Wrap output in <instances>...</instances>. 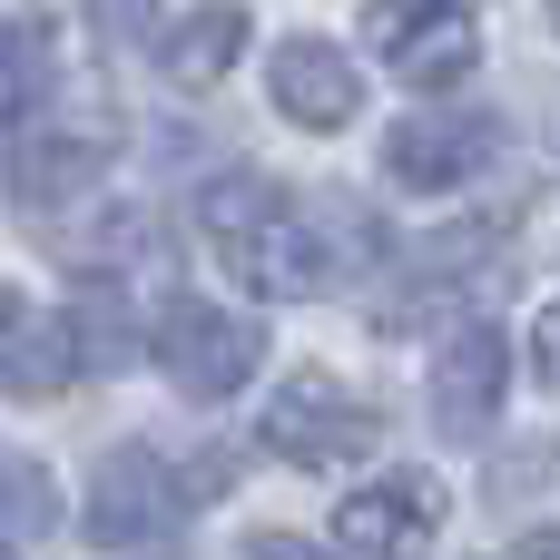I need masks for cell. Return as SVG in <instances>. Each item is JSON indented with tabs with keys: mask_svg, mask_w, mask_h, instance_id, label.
I'll return each mask as SVG.
<instances>
[{
	"mask_svg": "<svg viewBox=\"0 0 560 560\" xmlns=\"http://www.w3.org/2000/svg\"><path fill=\"white\" fill-rule=\"evenodd\" d=\"M502 384H512V345H502L492 325H463V335L433 354V384H423L433 433H443V443H482L492 413H502Z\"/></svg>",
	"mask_w": 560,
	"mask_h": 560,
	"instance_id": "cell-9",
	"label": "cell"
},
{
	"mask_svg": "<svg viewBox=\"0 0 560 560\" xmlns=\"http://www.w3.org/2000/svg\"><path fill=\"white\" fill-rule=\"evenodd\" d=\"M69 345H79V364H138V325H128V305L108 295V285H89L79 295V315H69Z\"/></svg>",
	"mask_w": 560,
	"mask_h": 560,
	"instance_id": "cell-14",
	"label": "cell"
},
{
	"mask_svg": "<svg viewBox=\"0 0 560 560\" xmlns=\"http://www.w3.org/2000/svg\"><path fill=\"white\" fill-rule=\"evenodd\" d=\"M0 532L30 541V532H59V482L39 453H0Z\"/></svg>",
	"mask_w": 560,
	"mask_h": 560,
	"instance_id": "cell-13",
	"label": "cell"
},
{
	"mask_svg": "<svg viewBox=\"0 0 560 560\" xmlns=\"http://www.w3.org/2000/svg\"><path fill=\"white\" fill-rule=\"evenodd\" d=\"M148 354H158V374H167L187 404H226V394H246V384H256V364H266V335H256L246 315L207 305V295H167V305H158V335H148Z\"/></svg>",
	"mask_w": 560,
	"mask_h": 560,
	"instance_id": "cell-2",
	"label": "cell"
},
{
	"mask_svg": "<svg viewBox=\"0 0 560 560\" xmlns=\"http://www.w3.org/2000/svg\"><path fill=\"white\" fill-rule=\"evenodd\" d=\"M532 374H541V384L560 394V295L541 305V325H532Z\"/></svg>",
	"mask_w": 560,
	"mask_h": 560,
	"instance_id": "cell-16",
	"label": "cell"
},
{
	"mask_svg": "<svg viewBox=\"0 0 560 560\" xmlns=\"http://www.w3.org/2000/svg\"><path fill=\"white\" fill-rule=\"evenodd\" d=\"M89 30L108 49H138V39H158V0H89Z\"/></svg>",
	"mask_w": 560,
	"mask_h": 560,
	"instance_id": "cell-15",
	"label": "cell"
},
{
	"mask_svg": "<svg viewBox=\"0 0 560 560\" xmlns=\"http://www.w3.org/2000/svg\"><path fill=\"white\" fill-rule=\"evenodd\" d=\"M177 512H187V492H177V472H167L148 443L98 453V472H89V541H108V551H148V541L177 532Z\"/></svg>",
	"mask_w": 560,
	"mask_h": 560,
	"instance_id": "cell-5",
	"label": "cell"
},
{
	"mask_svg": "<svg viewBox=\"0 0 560 560\" xmlns=\"http://www.w3.org/2000/svg\"><path fill=\"white\" fill-rule=\"evenodd\" d=\"M246 560H325V551H315V541H295V532H276V541H256Z\"/></svg>",
	"mask_w": 560,
	"mask_h": 560,
	"instance_id": "cell-18",
	"label": "cell"
},
{
	"mask_svg": "<svg viewBox=\"0 0 560 560\" xmlns=\"http://www.w3.org/2000/svg\"><path fill=\"white\" fill-rule=\"evenodd\" d=\"M256 443H266L276 463H295V472H335V463L374 453V404H364L354 384H335V374L305 364V374H285V384L266 394Z\"/></svg>",
	"mask_w": 560,
	"mask_h": 560,
	"instance_id": "cell-3",
	"label": "cell"
},
{
	"mask_svg": "<svg viewBox=\"0 0 560 560\" xmlns=\"http://www.w3.org/2000/svg\"><path fill=\"white\" fill-rule=\"evenodd\" d=\"M492 158H502V118L492 108H423V118H394V138H384V167L404 187H423V197L472 187Z\"/></svg>",
	"mask_w": 560,
	"mask_h": 560,
	"instance_id": "cell-7",
	"label": "cell"
},
{
	"mask_svg": "<svg viewBox=\"0 0 560 560\" xmlns=\"http://www.w3.org/2000/svg\"><path fill=\"white\" fill-rule=\"evenodd\" d=\"M197 236H207V256L226 266V276H246L256 295H276V305H305V295H325V236L305 226V207L285 197V187H266V177H217L207 197H197Z\"/></svg>",
	"mask_w": 560,
	"mask_h": 560,
	"instance_id": "cell-1",
	"label": "cell"
},
{
	"mask_svg": "<svg viewBox=\"0 0 560 560\" xmlns=\"http://www.w3.org/2000/svg\"><path fill=\"white\" fill-rule=\"evenodd\" d=\"M98 177H108V138H79V128L10 138V197H20V217H49V207L98 197Z\"/></svg>",
	"mask_w": 560,
	"mask_h": 560,
	"instance_id": "cell-11",
	"label": "cell"
},
{
	"mask_svg": "<svg viewBox=\"0 0 560 560\" xmlns=\"http://www.w3.org/2000/svg\"><path fill=\"white\" fill-rule=\"evenodd\" d=\"M551 20H560V0H551Z\"/></svg>",
	"mask_w": 560,
	"mask_h": 560,
	"instance_id": "cell-20",
	"label": "cell"
},
{
	"mask_svg": "<svg viewBox=\"0 0 560 560\" xmlns=\"http://www.w3.org/2000/svg\"><path fill=\"white\" fill-rule=\"evenodd\" d=\"M69 384H79L69 315H49L39 295L0 285V404H59Z\"/></svg>",
	"mask_w": 560,
	"mask_h": 560,
	"instance_id": "cell-10",
	"label": "cell"
},
{
	"mask_svg": "<svg viewBox=\"0 0 560 560\" xmlns=\"http://www.w3.org/2000/svg\"><path fill=\"white\" fill-rule=\"evenodd\" d=\"M20 89H30V59H20V30H0V118H20Z\"/></svg>",
	"mask_w": 560,
	"mask_h": 560,
	"instance_id": "cell-17",
	"label": "cell"
},
{
	"mask_svg": "<svg viewBox=\"0 0 560 560\" xmlns=\"http://www.w3.org/2000/svg\"><path fill=\"white\" fill-rule=\"evenodd\" d=\"M0 560H10V551H0Z\"/></svg>",
	"mask_w": 560,
	"mask_h": 560,
	"instance_id": "cell-21",
	"label": "cell"
},
{
	"mask_svg": "<svg viewBox=\"0 0 560 560\" xmlns=\"http://www.w3.org/2000/svg\"><path fill=\"white\" fill-rule=\"evenodd\" d=\"M443 482L433 472H384V482H354V502L335 512V551L345 560H423L443 532Z\"/></svg>",
	"mask_w": 560,
	"mask_h": 560,
	"instance_id": "cell-6",
	"label": "cell"
},
{
	"mask_svg": "<svg viewBox=\"0 0 560 560\" xmlns=\"http://www.w3.org/2000/svg\"><path fill=\"white\" fill-rule=\"evenodd\" d=\"M512 560H560V532H532V541H512Z\"/></svg>",
	"mask_w": 560,
	"mask_h": 560,
	"instance_id": "cell-19",
	"label": "cell"
},
{
	"mask_svg": "<svg viewBox=\"0 0 560 560\" xmlns=\"http://www.w3.org/2000/svg\"><path fill=\"white\" fill-rule=\"evenodd\" d=\"M236 49H246V10L236 0H207V10H187L158 39V69H167V89H217L236 69Z\"/></svg>",
	"mask_w": 560,
	"mask_h": 560,
	"instance_id": "cell-12",
	"label": "cell"
},
{
	"mask_svg": "<svg viewBox=\"0 0 560 560\" xmlns=\"http://www.w3.org/2000/svg\"><path fill=\"white\" fill-rule=\"evenodd\" d=\"M266 98H276V118H295V128H354L364 118V69L335 49V39H315V30H295V39H276V59H266Z\"/></svg>",
	"mask_w": 560,
	"mask_h": 560,
	"instance_id": "cell-8",
	"label": "cell"
},
{
	"mask_svg": "<svg viewBox=\"0 0 560 560\" xmlns=\"http://www.w3.org/2000/svg\"><path fill=\"white\" fill-rule=\"evenodd\" d=\"M364 30L384 39V69L404 89H423V98L453 89V79H472V59H482V30H472L463 0H374Z\"/></svg>",
	"mask_w": 560,
	"mask_h": 560,
	"instance_id": "cell-4",
	"label": "cell"
}]
</instances>
